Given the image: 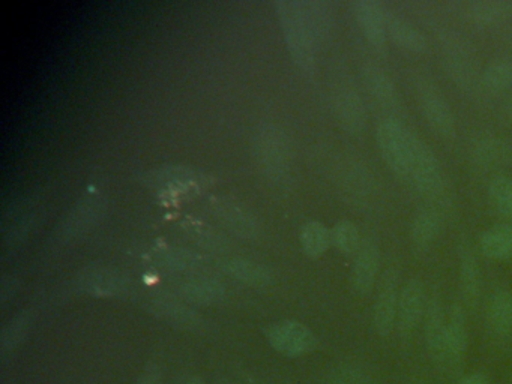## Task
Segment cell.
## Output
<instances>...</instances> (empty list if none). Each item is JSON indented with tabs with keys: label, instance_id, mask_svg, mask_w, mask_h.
<instances>
[{
	"label": "cell",
	"instance_id": "cell-14",
	"mask_svg": "<svg viewBox=\"0 0 512 384\" xmlns=\"http://www.w3.org/2000/svg\"><path fill=\"white\" fill-rule=\"evenodd\" d=\"M362 83L377 107L385 111H398L401 107L400 93L394 78L382 65L365 62L361 68Z\"/></svg>",
	"mask_w": 512,
	"mask_h": 384
},
{
	"label": "cell",
	"instance_id": "cell-43",
	"mask_svg": "<svg viewBox=\"0 0 512 384\" xmlns=\"http://www.w3.org/2000/svg\"><path fill=\"white\" fill-rule=\"evenodd\" d=\"M413 384H425V383H413Z\"/></svg>",
	"mask_w": 512,
	"mask_h": 384
},
{
	"label": "cell",
	"instance_id": "cell-15",
	"mask_svg": "<svg viewBox=\"0 0 512 384\" xmlns=\"http://www.w3.org/2000/svg\"><path fill=\"white\" fill-rule=\"evenodd\" d=\"M83 291L97 297H122L130 291V279L113 267L91 266L80 272Z\"/></svg>",
	"mask_w": 512,
	"mask_h": 384
},
{
	"label": "cell",
	"instance_id": "cell-40",
	"mask_svg": "<svg viewBox=\"0 0 512 384\" xmlns=\"http://www.w3.org/2000/svg\"><path fill=\"white\" fill-rule=\"evenodd\" d=\"M184 384H205V381L200 377H190Z\"/></svg>",
	"mask_w": 512,
	"mask_h": 384
},
{
	"label": "cell",
	"instance_id": "cell-41",
	"mask_svg": "<svg viewBox=\"0 0 512 384\" xmlns=\"http://www.w3.org/2000/svg\"><path fill=\"white\" fill-rule=\"evenodd\" d=\"M508 113H509V117H511V120H512V96H511V98H509V102H508Z\"/></svg>",
	"mask_w": 512,
	"mask_h": 384
},
{
	"label": "cell",
	"instance_id": "cell-37",
	"mask_svg": "<svg viewBox=\"0 0 512 384\" xmlns=\"http://www.w3.org/2000/svg\"><path fill=\"white\" fill-rule=\"evenodd\" d=\"M328 384H376L373 375L364 366L349 363L329 375Z\"/></svg>",
	"mask_w": 512,
	"mask_h": 384
},
{
	"label": "cell",
	"instance_id": "cell-10",
	"mask_svg": "<svg viewBox=\"0 0 512 384\" xmlns=\"http://www.w3.org/2000/svg\"><path fill=\"white\" fill-rule=\"evenodd\" d=\"M428 296L424 282L421 279H407L401 285L400 299H398L397 327L401 336H410L419 324L424 321L427 311Z\"/></svg>",
	"mask_w": 512,
	"mask_h": 384
},
{
	"label": "cell",
	"instance_id": "cell-21",
	"mask_svg": "<svg viewBox=\"0 0 512 384\" xmlns=\"http://www.w3.org/2000/svg\"><path fill=\"white\" fill-rule=\"evenodd\" d=\"M470 153L484 167H505L512 164V141L493 134H481L473 138Z\"/></svg>",
	"mask_w": 512,
	"mask_h": 384
},
{
	"label": "cell",
	"instance_id": "cell-22",
	"mask_svg": "<svg viewBox=\"0 0 512 384\" xmlns=\"http://www.w3.org/2000/svg\"><path fill=\"white\" fill-rule=\"evenodd\" d=\"M103 209V198L98 194H88L82 200L77 201L71 209L70 215L65 218L61 227V236L65 240L74 239L89 230L100 216Z\"/></svg>",
	"mask_w": 512,
	"mask_h": 384
},
{
	"label": "cell",
	"instance_id": "cell-1",
	"mask_svg": "<svg viewBox=\"0 0 512 384\" xmlns=\"http://www.w3.org/2000/svg\"><path fill=\"white\" fill-rule=\"evenodd\" d=\"M278 15L290 53L304 71L316 68L317 51L329 38L334 11L322 0L278 2Z\"/></svg>",
	"mask_w": 512,
	"mask_h": 384
},
{
	"label": "cell",
	"instance_id": "cell-20",
	"mask_svg": "<svg viewBox=\"0 0 512 384\" xmlns=\"http://www.w3.org/2000/svg\"><path fill=\"white\" fill-rule=\"evenodd\" d=\"M151 311L172 326L197 330L203 326V318L190 306L175 297L158 294L151 299Z\"/></svg>",
	"mask_w": 512,
	"mask_h": 384
},
{
	"label": "cell",
	"instance_id": "cell-6",
	"mask_svg": "<svg viewBox=\"0 0 512 384\" xmlns=\"http://www.w3.org/2000/svg\"><path fill=\"white\" fill-rule=\"evenodd\" d=\"M412 135L413 131L395 117L380 120L376 128L377 147L383 161L395 176L406 182L409 180L412 159Z\"/></svg>",
	"mask_w": 512,
	"mask_h": 384
},
{
	"label": "cell",
	"instance_id": "cell-29",
	"mask_svg": "<svg viewBox=\"0 0 512 384\" xmlns=\"http://www.w3.org/2000/svg\"><path fill=\"white\" fill-rule=\"evenodd\" d=\"M481 84L490 93H500L512 86V60L499 57L491 60L481 72Z\"/></svg>",
	"mask_w": 512,
	"mask_h": 384
},
{
	"label": "cell",
	"instance_id": "cell-11",
	"mask_svg": "<svg viewBox=\"0 0 512 384\" xmlns=\"http://www.w3.org/2000/svg\"><path fill=\"white\" fill-rule=\"evenodd\" d=\"M380 251L377 243L367 237L353 255L350 285L359 296H368L379 284Z\"/></svg>",
	"mask_w": 512,
	"mask_h": 384
},
{
	"label": "cell",
	"instance_id": "cell-25",
	"mask_svg": "<svg viewBox=\"0 0 512 384\" xmlns=\"http://www.w3.org/2000/svg\"><path fill=\"white\" fill-rule=\"evenodd\" d=\"M466 15L478 26H493L512 18V0H476L466 3Z\"/></svg>",
	"mask_w": 512,
	"mask_h": 384
},
{
	"label": "cell",
	"instance_id": "cell-8",
	"mask_svg": "<svg viewBox=\"0 0 512 384\" xmlns=\"http://www.w3.org/2000/svg\"><path fill=\"white\" fill-rule=\"evenodd\" d=\"M332 104L341 128L352 135H361L367 126V108L359 90L350 81H338L332 90Z\"/></svg>",
	"mask_w": 512,
	"mask_h": 384
},
{
	"label": "cell",
	"instance_id": "cell-36",
	"mask_svg": "<svg viewBox=\"0 0 512 384\" xmlns=\"http://www.w3.org/2000/svg\"><path fill=\"white\" fill-rule=\"evenodd\" d=\"M29 324H31V315L28 311H23L22 314L11 320V323L2 332V339H0L4 353L13 351L23 341L28 333Z\"/></svg>",
	"mask_w": 512,
	"mask_h": 384
},
{
	"label": "cell",
	"instance_id": "cell-12",
	"mask_svg": "<svg viewBox=\"0 0 512 384\" xmlns=\"http://www.w3.org/2000/svg\"><path fill=\"white\" fill-rule=\"evenodd\" d=\"M209 207L215 218L236 236L244 239H256L259 234V224L253 213L242 206L239 201L230 197H212Z\"/></svg>",
	"mask_w": 512,
	"mask_h": 384
},
{
	"label": "cell",
	"instance_id": "cell-31",
	"mask_svg": "<svg viewBox=\"0 0 512 384\" xmlns=\"http://www.w3.org/2000/svg\"><path fill=\"white\" fill-rule=\"evenodd\" d=\"M146 179L154 183L155 186H179V188H188V186L199 185L202 177L193 170H187L184 167L164 168V170H155L146 174Z\"/></svg>",
	"mask_w": 512,
	"mask_h": 384
},
{
	"label": "cell",
	"instance_id": "cell-9",
	"mask_svg": "<svg viewBox=\"0 0 512 384\" xmlns=\"http://www.w3.org/2000/svg\"><path fill=\"white\" fill-rule=\"evenodd\" d=\"M266 335L271 347L287 357L305 356L317 347V338L313 330L295 320L274 324L269 327Z\"/></svg>",
	"mask_w": 512,
	"mask_h": 384
},
{
	"label": "cell",
	"instance_id": "cell-27",
	"mask_svg": "<svg viewBox=\"0 0 512 384\" xmlns=\"http://www.w3.org/2000/svg\"><path fill=\"white\" fill-rule=\"evenodd\" d=\"M181 294L187 302L194 305H214L226 297V287L217 279L197 278L185 282Z\"/></svg>",
	"mask_w": 512,
	"mask_h": 384
},
{
	"label": "cell",
	"instance_id": "cell-39",
	"mask_svg": "<svg viewBox=\"0 0 512 384\" xmlns=\"http://www.w3.org/2000/svg\"><path fill=\"white\" fill-rule=\"evenodd\" d=\"M455 384H491V381L482 374H469L458 378Z\"/></svg>",
	"mask_w": 512,
	"mask_h": 384
},
{
	"label": "cell",
	"instance_id": "cell-4",
	"mask_svg": "<svg viewBox=\"0 0 512 384\" xmlns=\"http://www.w3.org/2000/svg\"><path fill=\"white\" fill-rule=\"evenodd\" d=\"M254 153L268 179L283 182L292 170V146L286 132L275 123H263L254 132Z\"/></svg>",
	"mask_w": 512,
	"mask_h": 384
},
{
	"label": "cell",
	"instance_id": "cell-17",
	"mask_svg": "<svg viewBox=\"0 0 512 384\" xmlns=\"http://www.w3.org/2000/svg\"><path fill=\"white\" fill-rule=\"evenodd\" d=\"M425 342L428 353L437 368L443 369L445 365L446 326L448 314L439 294L434 293L428 297L427 311H425Z\"/></svg>",
	"mask_w": 512,
	"mask_h": 384
},
{
	"label": "cell",
	"instance_id": "cell-26",
	"mask_svg": "<svg viewBox=\"0 0 512 384\" xmlns=\"http://www.w3.org/2000/svg\"><path fill=\"white\" fill-rule=\"evenodd\" d=\"M482 254L493 260L512 258V224H496L479 237Z\"/></svg>",
	"mask_w": 512,
	"mask_h": 384
},
{
	"label": "cell",
	"instance_id": "cell-2",
	"mask_svg": "<svg viewBox=\"0 0 512 384\" xmlns=\"http://www.w3.org/2000/svg\"><path fill=\"white\" fill-rule=\"evenodd\" d=\"M407 182L422 195L431 201L433 206H443L448 198V186L443 173L442 164L434 150L419 137L416 132L412 135V159H410V173Z\"/></svg>",
	"mask_w": 512,
	"mask_h": 384
},
{
	"label": "cell",
	"instance_id": "cell-34",
	"mask_svg": "<svg viewBox=\"0 0 512 384\" xmlns=\"http://www.w3.org/2000/svg\"><path fill=\"white\" fill-rule=\"evenodd\" d=\"M158 263L167 269L193 270L202 266L203 258L187 249L161 248L155 251Z\"/></svg>",
	"mask_w": 512,
	"mask_h": 384
},
{
	"label": "cell",
	"instance_id": "cell-33",
	"mask_svg": "<svg viewBox=\"0 0 512 384\" xmlns=\"http://www.w3.org/2000/svg\"><path fill=\"white\" fill-rule=\"evenodd\" d=\"M488 198L497 213L512 222V179L508 176L493 177L488 185Z\"/></svg>",
	"mask_w": 512,
	"mask_h": 384
},
{
	"label": "cell",
	"instance_id": "cell-35",
	"mask_svg": "<svg viewBox=\"0 0 512 384\" xmlns=\"http://www.w3.org/2000/svg\"><path fill=\"white\" fill-rule=\"evenodd\" d=\"M184 230L194 242L199 243L208 251H224L227 248L226 239L203 222L191 219V221L184 222Z\"/></svg>",
	"mask_w": 512,
	"mask_h": 384
},
{
	"label": "cell",
	"instance_id": "cell-5",
	"mask_svg": "<svg viewBox=\"0 0 512 384\" xmlns=\"http://www.w3.org/2000/svg\"><path fill=\"white\" fill-rule=\"evenodd\" d=\"M412 86L425 122L445 140L454 138L457 134V122H455L452 105L449 104L442 89L434 83L430 75L421 74V72L413 74Z\"/></svg>",
	"mask_w": 512,
	"mask_h": 384
},
{
	"label": "cell",
	"instance_id": "cell-42",
	"mask_svg": "<svg viewBox=\"0 0 512 384\" xmlns=\"http://www.w3.org/2000/svg\"><path fill=\"white\" fill-rule=\"evenodd\" d=\"M223 384H235V383H223Z\"/></svg>",
	"mask_w": 512,
	"mask_h": 384
},
{
	"label": "cell",
	"instance_id": "cell-18",
	"mask_svg": "<svg viewBox=\"0 0 512 384\" xmlns=\"http://www.w3.org/2000/svg\"><path fill=\"white\" fill-rule=\"evenodd\" d=\"M458 275H460L461 299L469 309H475L481 299L482 273L472 246L461 242L458 246Z\"/></svg>",
	"mask_w": 512,
	"mask_h": 384
},
{
	"label": "cell",
	"instance_id": "cell-38",
	"mask_svg": "<svg viewBox=\"0 0 512 384\" xmlns=\"http://www.w3.org/2000/svg\"><path fill=\"white\" fill-rule=\"evenodd\" d=\"M161 378L163 377H161L160 369L157 366H152L143 372L136 384H161Z\"/></svg>",
	"mask_w": 512,
	"mask_h": 384
},
{
	"label": "cell",
	"instance_id": "cell-19",
	"mask_svg": "<svg viewBox=\"0 0 512 384\" xmlns=\"http://www.w3.org/2000/svg\"><path fill=\"white\" fill-rule=\"evenodd\" d=\"M443 213L440 207L428 204L416 210L410 222V240L416 249L430 248L439 239L443 230Z\"/></svg>",
	"mask_w": 512,
	"mask_h": 384
},
{
	"label": "cell",
	"instance_id": "cell-28",
	"mask_svg": "<svg viewBox=\"0 0 512 384\" xmlns=\"http://www.w3.org/2000/svg\"><path fill=\"white\" fill-rule=\"evenodd\" d=\"M224 270L232 278L251 285V287H266L271 284L274 275L268 267L254 261L244 260V258H233L224 264Z\"/></svg>",
	"mask_w": 512,
	"mask_h": 384
},
{
	"label": "cell",
	"instance_id": "cell-44",
	"mask_svg": "<svg viewBox=\"0 0 512 384\" xmlns=\"http://www.w3.org/2000/svg\"><path fill=\"white\" fill-rule=\"evenodd\" d=\"M511 38H512V35H511Z\"/></svg>",
	"mask_w": 512,
	"mask_h": 384
},
{
	"label": "cell",
	"instance_id": "cell-24",
	"mask_svg": "<svg viewBox=\"0 0 512 384\" xmlns=\"http://www.w3.org/2000/svg\"><path fill=\"white\" fill-rule=\"evenodd\" d=\"M487 323L497 338L512 335V293L506 288H497L491 294L487 309Z\"/></svg>",
	"mask_w": 512,
	"mask_h": 384
},
{
	"label": "cell",
	"instance_id": "cell-30",
	"mask_svg": "<svg viewBox=\"0 0 512 384\" xmlns=\"http://www.w3.org/2000/svg\"><path fill=\"white\" fill-rule=\"evenodd\" d=\"M331 243V230L323 222L308 221L301 228V245L308 257H322Z\"/></svg>",
	"mask_w": 512,
	"mask_h": 384
},
{
	"label": "cell",
	"instance_id": "cell-23",
	"mask_svg": "<svg viewBox=\"0 0 512 384\" xmlns=\"http://www.w3.org/2000/svg\"><path fill=\"white\" fill-rule=\"evenodd\" d=\"M388 36L404 51L412 54L427 53L428 39L425 33L401 15L388 12Z\"/></svg>",
	"mask_w": 512,
	"mask_h": 384
},
{
	"label": "cell",
	"instance_id": "cell-7",
	"mask_svg": "<svg viewBox=\"0 0 512 384\" xmlns=\"http://www.w3.org/2000/svg\"><path fill=\"white\" fill-rule=\"evenodd\" d=\"M400 273L388 267L379 279L373 305V327L377 335L386 338L397 327L398 299H400Z\"/></svg>",
	"mask_w": 512,
	"mask_h": 384
},
{
	"label": "cell",
	"instance_id": "cell-13",
	"mask_svg": "<svg viewBox=\"0 0 512 384\" xmlns=\"http://www.w3.org/2000/svg\"><path fill=\"white\" fill-rule=\"evenodd\" d=\"M467 336L466 314L463 305L455 302L448 309V326H446L445 365L443 369L458 372L466 359Z\"/></svg>",
	"mask_w": 512,
	"mask_h": 384
},
{
	"label": "cell",
	"instance_id": "cell-3",
	"mask_svg": "<svg viewBox=\"0 0 512 384\" xmlns=\"http://www.w3.org/2000/svg\"><path fill=\"white\" fill-rule=\"evenodd\" d=\"M436 38L443 66L454 83L464 90H472L476 84L481 83L475 50L464 35L455 30L443 29L437 33Z\"/></svg>",
	"mask_w": 512,
	"mask_h": 384
},
{
	"label": "cell",
	"instance_id": "cell-32",
	"mask_svg": "<svg viewBox=\"0 0 512 384\" xmlns=\"http://www.w3.org/2000/svg\"><path fill=\"white\" fill-rule=\"evenodd\" d=\"M332 245L344 255H355L362 243V236L355 222L341 219L331 228Z\"/></svg>",
	"mask_w": 512,
	"mask_h": 384
},
{
	"label": "cell",
	"instance_id": "cell-16",
	"mask_svg": "<svg viewBox=\"0 0 512 384\" xmlns=\"http://www.w3.org/2000/svg\"><path fill=\"white\" fill-rule=\"evenodd\" d=\"M352 12L364 38L373 47H385L388 41V11L383 3L377 0H355Z\"/></svg>",
	"mask_w": 512,
	"mask_h": 384
}]
</instances>
